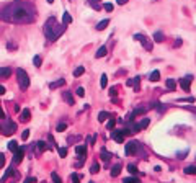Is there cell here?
<instances>
[{"label":"cell","instance_id":"18","mask_svg":"<svg viewBox=\"0 0 196 183\" xmlns=\"http://www.w3.org/2000/svg\"><path fill=\"white\" fill-rule=\"evenodd\" d=\"M108 118H110V113L108 111H100V115H98V121L100 123H105Z\"/></svg>","mask_w":196,"mask_h":183},{"label":"cell","instance_id":"3","mask_svg":"<svg viewBox=\"0 0 196 183\" xmlns=\"http://www.w3.org/2000/svg\"><path fill=\"white\" fill-rule=\"evenodd\" d=\"M0 131H2V134H5V136H10V134H13L16 131V124L12 121V119L5 118L0 121Z\"/></svg>","mask_w":196,"mask_h":183},{"label":"cell","instance_id":"41","mask_svg":"<svg viewBox=\"0 0 196 183\" xmlns=\"http://www.w3.org/2000/svg\"><path fill=\"white\" fill-rule=\"evenodd\" d=\"M113 3H105V10H106V12H113Z\"/></svg>","mask_w":196,"mask_h":183},{"label":"cell","instance_id":"19","mask_svg":"<svg viewBox=\"0 0 196 183\" xmlns=\"http://www.w3.org/2000/svg\"><path fill=\"white\" fill-rule=\"evenodd\" d=\"M120 172H121V165L116 164L113 168H111V177H118V175H120Z\"/></svg>","mask_w":196,"mask_h":183},{"label":"cell","instance_id":"54","mask_svg":"<svg viewBox=\"0 0 196 183\" xmlns=\"http://www.w3.org/2000/svg\"><path fill=\"white\" fill-rule=\"evenodd\" d=\"M90 183H93V182H90Z\"/></svg>","mask_w":196,"mask_h":183},{"label":"cell","instance_id":"14","mask_svg":"<svg viewBox=\"0 0 196 183\" xmlns=\"http://www.w3.org/2000/svg\"><path fill=\"white\" fill-rule=\"evenodd\" d=\"M106 53H108V49H106V46H101L100 49L97 51V54H95V57L97 59H100V57H105L106 56Z\"/></svg>","mask_w":196,"mask_h":183},{"label":"cell","instance_id":"6","mask_svg":"<svg viewBox=\"0 0 196 183\" xmlns=\"http://www.w3.org/2000/svg\"><path fill=\"white\" fill-rule=\"evenodd\" d=\"M191 80H193V77L191 75H188V77H183V79H180V87L183 88V90H190V87H191Z\"/></svg>","mask_w":196,"mask_h":183},{"label":"cell","instance_id":"48","mask_svg":"<svg viewBox=\"0 0 196 183\" xmlns=\"http://www.w3.org/2000/svg\"><path fill=\"white\" fill-rule=\"evenodd\" d=\"M36 182V178H26V180H24V183H34Z\"/></svg>","mask_w":196,"mask_h":183},{"label":"cell","instance_id":"1","mask_svg":"<svg viewBox=\"0 0 196 183\" xmlns=\"http://www.w3.org/2000/svg\"><path fill=\"white\" fill-rule=\"evenodd\" d=\"M0 18L8 21V23H20V25L33 23L34 21V8L31 5H28V3L24 5V3L15 2L2 10Z\"/></svg>","mask_w":196,"mask_h":183},{"label":"cell","instance_id":"43","mask_svg":"<svg viewBox=\"0 0 196 183\" xmlns=\"http://www.w3.org/2000/svg\"><path fill=\"white\" fill-rule=\"evenodd\" d=\"M75 92H77V95H79V96H83V95H85V90H83V87H79Z\"/></svg>","mask_w":196,"mask_h":183},{"label":"cell","instance_id":"8","mask_svg":"<svg viewBox=\"0 0 196 183\" xmlns=\"http://www.w3.org/2000/svg\"><path fill=\"white\" fill-rule=\"evenodd\" d=\"M75 152H77V155L80 157V164H82L83 159H85V154H87V146H85V144H80V146H77V147H75Z\"/></svg>","mask_w":196,"mask_h":183},{"label":"cell","instance_id":"38","mask_svg":"<svg viewBox=\"0 0 196 183\" xmlns=\"http://www.w3.org/2000/svg\"><path fill=\"white\" fill-rule=\"evenodd\" d=\"M41 62H43V61H41V57H39V56H34V59H33V64L36 65V67H39V65H41Z\"/></svg>","mask_w":196,"mask_h":183},{"label":"cell","instance_id":"23","mask_svg":"<svg viewBox=\"0 0 196 183\" xmlns=\"http://www.w3.org/2000/svg\"><path fill=\"white\" fill-rule=\"evenodd\" d=\"M167 88H170V90H173L175 87H177V82H175V79H169V80L165 82Z\"/></svg>","mask_w":196,"mask_h":183},{"label":"cell","instance_id":"26","mask_svg":"<svg viewBox=\"0 0 196 183\" xmlns=\"http://www.w3.org/2000/svg\"><path fill=\"white\" fill-rule=\"evenodd\" d=\"M147 111V108H144V106H139V108H136L134 111H132V115H144V113Z\"/></svg>","mask_w":196,"mask_h":183},{"label":"cell","instance_id":"4","mask_svg":"<svg viewBox=\"0 0 196 183\" xmlns=\"http://www.w3.org/2000/svg\"><path fill=\"white\" fill-rule=\"evenodd\" d=\"M16 80H18L20 88H23V90H26L30 87V77L23 69H16Z\"/></svg>","mask_w":196,"mask_h":183},{"label":"cell","instance_id":"17","mask_svg":"<svg viewBox=\"0 0 196 183\" xmlns=\"http://www.w3.org/2000/svg\"><path fill=\"white\" fill-rule=\"evenodd\" d=\"M108 25H110V20H101V21L97 25V30H98V31H103Z\"/></svg>","mask_w":196,"mask_h":183},{"label":"cell","instance_id":"44","mask_svg":"<svg viewBox=\"0 0 196 183\" xmlns=\"http://www.w3.org/2000/svg\"><path fill=\"white\" fill-rule=\"evenodd\" d=\"M3 165H5V155H3V154H0V168H2Z\"/></svg>","mask_w":196,"mask_h":183},{"label":"cell","instance_id":"46","mask_svg":"<svg viewBox=\"0 0 196 183\" xmlns=\"http://www.w3.org/2000/svg\"><path fill=\"white\" fill-rule=\"evenodd\" d=\"M7 47H8V49H16V44H13V43H8V44H7Z\"/></svg>","mask_w":196,"mask_h":183},{"label":"cell","instance_id":"9","mask_svg":"<svg viewBox=\"0 0 196 183\" xmlns=\"http://www.w3.org/2000/svg\"><path fill=\"white\" fill-rule=\"evenodd\" d=\"M124 136L126 134L122 133V129L121 131H111V139L116 141V142H122V141H124Z\"/></svg>","mask_w":196,"mask_h":183},{"label":"cell","instance_id":"36","mask_svg":"<svg viewBox=\"0 0 196 183\" xmlns=\"http://www.w3.org/2000/svg\"><path fill=\"white\" fill-rule=\"evenodd\" d=\"M139 82H141V77H134V80H132V85H134V90H139Z\"/></svg>","mask_w":196,"mask_h":183},{"label":"cell","instance_id":"24","mask_svg":"<svg viewBox=\"0 0 196 183\" xmlns=\"http://www.w3.org/2000/svg\"><path fill=\"white\" fill-rule=\"evenodd\" d=\"M110 159H111V154L108 152V150H105V149L101 150V160H103V162H108Z\"/></svg>","mask_w":196,"mask_h":183},{"label":"cell","instance_id":"49","mask_svg":"<svg viewBox=\"0 0 196 183\" xmlns=\"http://www.w3.org/2000/svg\"><path fill=\"white\" fill-rule=\"evenodd\" d=\"M118 5H124V3H128V0H116Z\"/></svg>","mask_w":196,"mask_h":183},{"label":"cell","instance_id":"35","mask_svg":"<svg viewBox=\"0 0 196 183\" xmlns=\"http://www.w3.org/2000/svg\"><path fill=\"white\" fill-rule=\"evenodd\" d=\"M51 178H52V182H54V183H62L61 177H59V175L56 173V172H54V173H51Z\"/></svg>","mask_w":196,"mask_h":183},{"label":"cell","instance_id":"37","mask_svg":"<svg viewBox=\"0 0 196 183\" xmlns=\"http://www.w3.org/2000/svg\"><path fill=\"white\" fill-rule=\"evenodd\" d=\"M128 170H129V173H137V168H136V165H132V164H129L128 165Z\"/></svg>","mask_w":196,"mask_h":183},{"label":"cell","instance_id":"45","mask_svg":"<svg viewBox=\"0 0 196 183\" xmlns=\"http://www.w3.org/2000/svg\"><path fill=\"white\" fill-rule=\"evenodd\" d=\"M22 137H23V141H26V139H28V137H30V131H28V129H26V131H24V133L22 134Z\"/></svg>","mask_w":196,"mask_h":183},{"label":"cell","instance_id":"12","mask_svg":"<svg viewBox=\"0 0 196 183\" xmlns=\"http://www.w3.org/2000/svg\"><path fill=\"white\" fill-rule=\"evenodd\" d=\"M12 75V69L10 67H0V79H8Z\"/></svg>","mask_w":196,"mask_h":183},{"label":"cell","instance_id":"52","mask_svg":"<svg viewBox=\"0 0 196 183\" xmlns=\"http://www.w3.org/2000/svg\"><path fill=\"white\" fill-rule=\"evenodd\" d=\"M100 0H90V3H98Z\"/></svg>","mask_w":196,"mask_h":183},{"label":"cell","instance_id":"13","mask_svg":"<svg viewBox=\"0 0 196 183\" xmlns=\"http://www.w3.org/2000/svg\"><path fill=\"white\" fill-rule=\"evenodd\" d=\"M31 118V111H30V110H23V111H22V115H20V121H28V119H30Z\"/></svg>","mask_w":196,"mask_h":183},{"label":"cell","instance_id":"33","mask_svg":"<svg viewBox=\"0 0 196 183\" xmlns=\"http://www.w3.org/2000/svg\"><path fill=\"white\" fill-rule=\"evenodd\" d=\"M90 172H92V173H98V172H100V165L97 164H92V167H90Z\"/></svg>","mask_w":196,"mask_h":183},{"label":"cell","instance_id":"51","mask_svg":"<svg viewBox=\"0 0 196 183\" xmlns=\"http://www.w3.org/2000/svg\"><path fill=\"white\" fill-rule=\"evenodd\" d=\"M92 5H93V8L95 10H100V5H98V3H92Z\"/></svg>","mask_w":196,"mask_h":183},{"label":"cell","instance_id":"5","mask_svg":"<svg viewBox=\"0 0 196 183\" xmlns=\"http://www.w3.org/2000/svg\"><path fill=\"white\" fill-rule=\"evenodd\" d=\"M137 149H139V142H137V141H129V142L126 144V154H128V155L136 154V152H137Z\"/></svg>","mask_w":196,"mask_h":183},{"label":"cell","instance_id":"29","mask_svg":"<svg viewBox=\"0 0 196 183\" xmlns=\"http://www.w3.org/2000/svg\"><path fill=\"white\" fill-rule=\"evenodd\" d=\"M122 183H139V178H136V177H128V178H124V180H122Z\"/></svg>","mask_w":196,"mask_h":183},{"label":"cell","instance_id":"47","mask_svg":"<svg viewBox=\"0 0 196 183\" xmlns=\"http://www.w3.org/2000/svg\"><path fill=\"white\" fill-rule=\"evenodd\" d=\"M116 93H118V92H116V87H113V88L110 90V95H111V96H114Z\"/></svg>","mask_w":196,"mask_h":183},{"label":"cell","instance_id":"10","mask_svg":"<svg viewBox=\"0 0 196 183\" xmlns=\"http://www.w3.org/2000/svg\"><path fill=\"white\" fill-rule=\"evenodd\" d=\"M134 38H136L137 41H141L142 44H144V47H146V49H149V51L152 49V44H150V43H147V38H146V36H142V34H136Z\"/></svg>","mask_w":196,"mask_h":183},{"label":"cell","instance_id":"34","mask_svg":"<svg viewBox=\"0 0 196 183\" xmlns=\"http://www.w3.org/2000/svg\"><path fill=\"white\" fill-rule=\"evenodd\" d=\"M114 124H116V119H114V118H111V119H110V121H108V123H106V127H108V129H110V131H113V127H114Z\"/></svg>","mask_w":196,"mask_h":183},{"label":"cell","instance_id":"11","mask_svg":"<svg viewBox=\"0 0 196 183\" xmlns=\"http://www.w3.org/2000/svg\"><path fill=\"white\" fill-rule=\"evenodd\" d=\"M64 84H65V79H59V80H56V82H51V84H49V88H51V90H56V88L62 87Z\"/></svg>","mask_w":196,"mask_h":183},{"label":"cell","instance_id":"40","mask_svg":"<svg viewBox=\"0 0 196 183\" xmlns=\"http://www.w3.org/2000/svg\"><path fill=\"white\" fill-rule=\"evenodd\" d=\"M59 155H61V157H65V155H67V149H65V147H61V149H59Z\"/></svg>","mask_w":196,"mask_h":183},{"label":"cell","instance_id":"25","mask_svg":"<svg viewBox=\"0 0 196 183\" xmlns=\"http://www.w3.org/2000/svg\"><path fill=\"white\" fill-rule=\"evenodd\" d=\"M16 149H18V142H16V141H10V142H8V150L15 152Z\"/></svg>","mask_w":196,"mask_h":183},{"label":"cell","instance_id":"42","mask_svg":"<svg viewBox=\"0 0 196 183\" xmlns=\"http://www.w3.org/2000/svg\"><path fill=\"white\" fill-rule=\"evenodd\" d=\"M65 129H67V124H65V123H61L57 126V131H61V133H62V131H65Z\"/></svg>","mask_w":196,"mask_h":183},{"label":"cell","instance_id":"27","mask_svg":"<svg viewBox=\"0 0 196 183\" xmlns=\"http://www.w3.org/2000/svg\"><path fill=\"white\" fill-rule=\"evenodd\" d=\"M36 147H38V149L41 150V152H43V150H46V149H48L46 142H43V141H38V142H36Z\"/></svg>","mask_w":196,"mask_h":183},{"label":"cell","instance_id":"50","mask_svg":"<svg viewBox=\"0 0 196 183\" xmlns=\"http://www.w3.org/2000/svg\"><path fill=\"white\" fill-rule=\"evenodd\" d=\"M5 92H7V90H5V87H3V85H0V95H3Z\"/></svg>","mask_w":196,"mask_h":183},{"label":"cell","instance_id":"21","mask_svg":"<svg viewBox=\"0 0 196 183\" xmlns=\"http://www.w3.org/2000/svg\"><path fill=\"white\" fill-rule=\"evenodd\" d=\"M185 173L196 175V167H195V165H188V167H185Z\"/></svg>","mask_w":196,"mask_h":183},{"label":"cell","instance_id":"15","mask_svg":"<svg viewBox=\"0 0 196 183\" xmlns=\"http://www.w3.org/2000/svg\"><path fill=\"white\" fill-rule=\"evenodd\" d=\"M64 100L69 103V105H74V103H75V100H74V96H72L71 92H64Z\"/></svg>","mask_w":196,"mask_h":183},{"label":"cell","instance_id":"31","mask_svg":"<svg viewBox=\"0 0 196 183\" xmlns=\"http://www.w3.org/2000/svg\"><path fill=\"white\" fill-rule=\"evenodd\" d=\"M149 123H150V119H149V118H144L141 123H139V127H141V129H144V127L149 126Z\"/></svg>","mask_w":196,"mask_h":183},{"label":"cell","instance_id":"7","mask_svg":"<svg viewBox=\"0 0 196 183\" xmlns=\"http://www.w3.org/2000/svg\"><path fill=\"white\" fill-rule=\"evenodd\" d=\"M24 157V147H18V149L15 150V155H13V162L15 164H20V162L23 160Z\"/></svg>","mask_w":196,"mask_h":183},{"label":"cell","instance_id":"20","mask_svg":"<svg viewBox=\"0 0 196 183\" xmlns=\"http://www.w3.org/2000/svg\"><path fill=\"white\" fill-rule=\"evenodd\" d=\"M159 79H160V72L159 70H154L152 74L149 75V80H152V82H157Z\"/></svg>","mask_w":196,"mask_h":183},{"label":"cell","instance_id":"28","mask_svg":"<svg viewBox=\"0 0 196 183\" xmlns=\"http://www.w3.org/2000/svg\"><path fill=\"white\" fill-rule=\"evenodd\" d=\"M13 170H15V168H13V164H12V165H10V168H8V170H7V173H5V177H3V178H2V182H5V180H7V178H8V177H12V173H13Z\"/></svg>","mask_w":196,"mask_h":183},{"label":"cell","instance_id":"22","mask_svg":"<svg viewBox=\"0 0 196 183\" xmlns=\"http://www.w3.org/2000/svg\"><path fill=\"white\" fill-rule=\"evenodd\" d=\"M154 39H155L157 43H162L163 41V33L162 31H155V33H154Z\"/></svg>","mask_w":196,"mask_h":183},{"label":"cell","instance_id":"32","mask_svg":"<svg viewBox=\"0 0 196 183\" xmlns=\"http://www.w3.org/2000/svg\"><path fill=\"white\" fill-rule=\"evenodd\" d=\"M100 85H101V88H105V87H106V85H108V77H106V75H101V80H100Z\"/></svg>","mask_w":196,"mask_h":183},{"label":"cell","instance_id":"53","mask_svg":"<svg viewBox=\"0 0 196 183\" xmlns=\"http://www.w3.org/2000/svg\"><path fill=\"white\" fill-rule=\"evenodd\" d=\"M52 2H54V0H48V3H52Z\"/></svg>","mask_w":196,"mask_h":183},{"label":"cell","instance_id":"30","mask_svg":"<svg viewBox=\"0 0 196 183\" xmlns=\"http://www.w3.org/2000/svg\"><path fill=\"white\" fill-rule=\"evenodd\" d=\"M83 72H85V69H83V67H77L75 70H74V77H80Z\"/></svg>","mask_w":196,"mask_h":183},{"label":"cell","instance_id":"16","mask_svg":"<svg viewBox=\"0 0 196 183\" xmlns=\"http://www.w3.org/2000/svg\"><path fill=\"white\" fill-rule=\"evenodd\" d=\"M62 23H64V26H67V25H71V23H72V16L69 15L67 12L62 15Z\"/></svg>","mask_w":196,"mask_h":183},{"label":"cell","instance_id":"2","mask_svg":"<svg viewBox=\"0 0 196 183\" xmlns=\"http://www.w3.org/2000/svg\"><path fill=\"white\" fill-rule=\"evenodd\" d=\"M64 31H65V26L64 25H59V23L56 21L54 16L49 18L48 21H46V25H44V34H46V38H48L49 41L59 39V36H61Z\"/></svg>","mask_w":196,"mask_h":183},{"label":"cell","instance_id":"39","mask_svg":"<svg viewBox=\"0 0 196 183\" xmlns=\"http://www.w3.org/2000/svg\"><path fill=\"white\" fill-rule=\"evenodd\" d=\"M71 178H72L74 183H79V182H80V175H79V173H72Z\"/></svg>","mask_w":196,"mask_h":183}]
</instances>
